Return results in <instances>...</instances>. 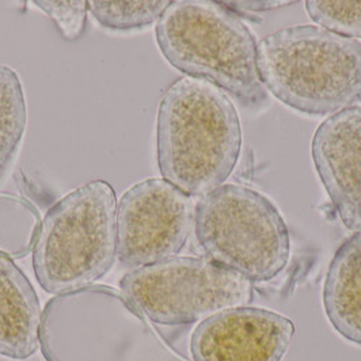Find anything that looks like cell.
I'll return each instance as SVG.
<instances>
[{"instance_id": "cell-1", "label": "cell", "mask_w": 361, "mask_h": 361, "mask_svg": "<svg viewBox=\"0 0 361 361\" xmlns=\"http://www.w3.org/2000/svg\"><path fill=\"white\" fill-rule=\"evenodd\" d=\"M240 149V118L224 91L188 76L164 91L157 114L163 180L190 197H202L233 174Z\"/></svg>"}, {"instance_id": "cell-2", "label": "cell", "mask_w": 361, "mask_h": 361, "mask_svg": "<svg viewBox=\"0 0 361 361\" xmlns=\"http://www.w3.org/2000/svg\"><path fill=\"white\" fill-rule=\"evenodd\" d=\"M264 87L284 105L327 116L361 102V42L319 26L298 25L257 47Z\"/></svg>"}, {"instance_id": "cell-3", "label": "cell", "mask_w": 361, "mask_h": 361, "mask_svg": "<svg viewBox=\"0 0 361 361\" xmlns=\"http://www.w3.org/2000/svg\"><path fill=\"white\" fill-rule=\"evenodd\" d=\"M166 61L208 82L246 106L265 101L252 30L223 1H171L155 27Z\"/></svg>"}, {"instance_id": "cell-4", "label": "cell", "mask_w": 361, "mask_h": 361, "mask_svg": "<svg viewBox=\"0 0 361 361\" xmlns=\"http://www.w3.org/2000/svg\"><path fill=\"white\" fill-rule=\"evenodd\" d=\"M117 197L106 180L87 182L59 200L42 219L32 261L51 295L87 288L117 259Z\"/></svg>"}, {"instance_id": "cell-5", "label": "cell", "mask_w": 361, "mask_h": 361, "mask_svg": "<svg viewBox=\"0 0 361 361\" xmlns=\"http://www.w3.org/2000/svg\"><path fill=\"white\" fill-rule=\"evenodd\" d=\"M195 233L209 261L250 283L273 280L288 265L286 220L271 200L249 186L224 183L202 196Z\"/></svg>"}, {"instance_id": "cell-6", "label": "cell", "mask_w": 361, "mask_h": 361, "mask_svg": "<svg viewBox=\"0 0 361 361\" xmlns=\"http://www.w3.org/2000/svg\"><path fill=\"white\" fill-rule=\"evenodd\" d=\"M120 288L137 312L163 326L190 325L247 306L253 298L249 280L195 257H174L129 271Z\"/></svg>"}, {"instance_id": "cell-7", "label": "cell", "mask_w": 361, "mask_h": 361, "mask_svg": "<svg viewBox=\"0 0 361 361\" xmlns=\"http://www.w3.org/2000/svg\"><path fill=\"white\" fill-rule=\"evenodd\" d=\"M190 196L162 178L130 186L117 204V258L139 269L177 257L195 226Z\"/></svg>"}, {"instance_id": "cell-8", "label": "cell", "mask_w": 361, "mask_h": 361, "mask_svg": "<svg viewBox=\"0 0 361 361\" xmlns=\"http://www.w3.org/2000/svg\"><path fill=\"white\" fill-rule=\"evenodd\" d=\"M293 322L265 308H230L201 321L190 338L193 361H281Z\"/></svg>"}, {"instance_id": "cell-9", "label": "cell", "mask_w": 361, "mask_h": 361, "mask_svg": "<svg viewBox=\"0 0 361 361\" xmlns=\"http://www.w3.org/2000/svg\"><path fill=\"white\" fill-rule=\"evenodd\" d=\"M311 157L343 226L361 231V106L327 117L314 133Z\"/></svg>"}, {"instance_id": "cell-10", "label": "cell", "mask_w": 361, "mask_h": 361, "mask_svg": "<svg viewBox=\"0 0 361 361\" xmlns=\"http://www.w3.org/2000/svg\"><path fill=\"white\" fill-rule=\"evenodd\" d=\"M42 312L27 276L0 252V356L27 360L39 346Z\"/></svg>"}, {"instance_id": "cell-11", "label": "cell", "mask_w": 361, "mask_h": 361, "mask_svg": "<svg viewBox=\"0 0 361 361\" xmlns=\"http://www.w3.org/2000/svg\"><path fill=\"white\" fill-rule=\"evenodd\" d=\"M324 308L334 330L361 346V231L336 252L324 284Z\"/></svg>"}, {"instance_id": "cell-12", "label": "cell", "mask_w": 361, "mask_h": 361, "mask_svg": "<svg viewBox=\"0 0 361 361\" xmlns=\"http://www.w3.org/2000/svg\"><path fill=\"white\" fill-rule=\"evenodd\" d=\"M27 128V105L18 73L0 66V185L18 157Z\"/></svg>"}, {"instance_id": "cell-13", "label": "cell", "mask_w": 361, "mask_h": 361, "mask_svg": "<svg viewBox=\"0 0 361 361\" xmlns=\"http://www.w3.org/2000/svg\"><path fill=\"white\" fill-rule=\"evenodd\" d=\"M170 4L169 0H91L89 13L106 30L136 32L158 22Z\"/></svg>"}, {"instance_id": "cell-14", "label": "cell", "mask_w": 361, "mask_h": 361, "mask_svg": "<svg viewBox=\"0 0 361 361\" xmlns=\"http://www.w3.org/2000/svg\"><path fill=\"white\" fill-rule=\"evenodd\" d=\"M306 10L319 27L346 38H361V0H308Z\"/></svg>"}, {"instance_id": "cell-15", "label": "cell", "mask_w": 361, "mask_h": 361, "mask_svg": "<svg viewBox=\"0 0 361 361\" xmlns=\"http://www.w3.org/2000/svg\"><path fill=\"white\" fill-rule=\"evenodd\" d=\"M33 4L54 20L64 39L73 42L85 35L89 1H33Z\"/></svg>"}, {"instance_id": "cell-16", "label": "cell", "mask_w": 361, "mask_h": 361, "mask_svg": "<svg viewBox=\"0 0 361 361\" xmlns=\"http://www.w3.org/2000/svg\"><path fill=\"white\" fill-rule=\"evenodd\" d=\"M293 1H223V4L234 13H258V11H269L284 6L292 4Z\"/></svg>"}]
</instances>
